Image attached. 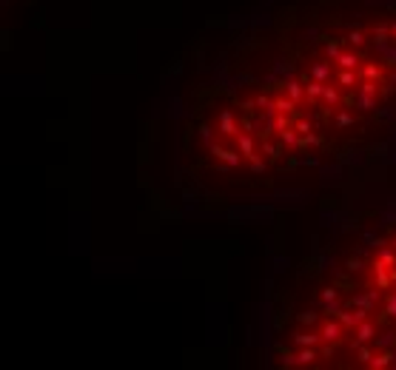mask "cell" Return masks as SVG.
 <instances>
[{
    "instance_id": "cell-1",
    "label": "cell",
    "mask_w": 396,
    "mask_h": 370,
    "mask_svg": "<svg viewBox=\"0 0 396 370\" xmlns=\"http://www.w3.org/2000/svg\"><path fill=\"white\" fill-rule=\"evenodd\" d=\"M396 131V0H300L239 40L191 108L183 154L231 191L314 171Z\"/></svg>"
},
{
    "instance_id": "cell-2",
    "label": "cell",
    "mask_w": 396,
    "mask_h": 370,
    "mask_svg": "<svg viewBox=\"0 0 396 370\" xmlns=\"http://www.w3.org/2000/svg\"><path fill=\"white\" fill-rule=\"evenodd\" d=\"M285 367H396V220L331 245L285 296L274 330Z\"/></svg>"
}]
</instances>
